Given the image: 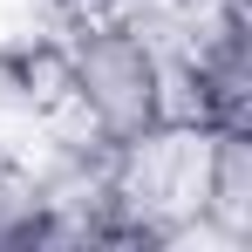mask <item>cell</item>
<instances>
[{
    "label": "cell",
    "mask_w": 252,
    "mask_h": 252,
    "mask_svg": "<svg viewBox=\"0 0 252 252\" xmlns=\"http://www.w3.org/2000/svg\"><path fill=\"white\" fill-rule=\"evenodd\" d=\"M198 239L252 246V129H198Z\"/></svg>",
    "instance_id": "3"
},
{
    "label": "cell",
    "mask_w": 252,
    "mask_h": 252,
    "mask_svg": "<svg viewBox=\"0 0 252 252\" xmlns=\"http://www.w3.org/2000/svg\"><path fill=\"white\" fill-rule=\"evenodd\" d=\"M62 116L102 143L164 129V55L109 7L62 21Z\"/></svg>",
    "instance_id": "1"
},
{
    "label": "cell",
    "mask_w": 252,
    "mask_h": 252,
    "mask_svg": "<svg viewBox=\"0 0 252 252\" xmlns=\"http://www.w3.org/2000/svg\"><path fill=\"white\" fill-rule=\"evenodd\" d=\"M177 62L198 129H252V7H218Z\"/></svg>",
    "instance_id": "2"
},
{
    "label": "cell",
    "mask_w": 252,
    "mask_h": 252,
    "mask_svg": "<svg viewBox=\"0 0 252 252\" xmlns=\"http://www.w3.org/2000/svg\"><path fill=\"white\" fill-rule=\"evenodd\" d=\"M28 7H41L55 21H68V14H82V7H102V0H28Z\"/></svg>",
    "instance_id": "4"
},
{
    "label": "cell",
    "mask_w": 252,
    "mask_h": 252,
    "mask_svg": "<svg viewBox=\"0 0 252 252\" xmlns=\"http://www.w3.org/2000/svg\"><path fill=\"white\" fill-rule=\"evenodd\" d=\"M102 7H109V0H102Z\"/></svg>",
    "instance_id": "5"
}]
</instances>
